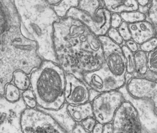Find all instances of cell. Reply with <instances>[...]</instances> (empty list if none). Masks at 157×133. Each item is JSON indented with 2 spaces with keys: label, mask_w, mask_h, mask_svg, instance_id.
Instances as JSON below:
<instances>
[{
  "label": "cell",
  "mask_w": 157,
  "mask_h": 133,
  "mask_svg": "<svg viewBox=\"0 0 157 133\" xmlns=\"http://www.w3.org/2000/svg\"><path fill=\"white\" fill-rule=\"evenodd\" d=\"M113 126L112 122H109L104 124L102 133H113Z\"/></svg>",
  "instance_id": "e575fe53"
},
{
  "label": "cell",
  "mask_w": 157,
  "mask_h": 133,
  "mask_svg": "<svg viewBox=\"0 0 157 133\" xmlns=\"http://www.w3.org/2000/svg\"><path fill=\"white\" fill-rule=\"evenodd\" d=\"M9 15L7 10L2 1H0V36L8 26Z\"/></svg>",
  "instance_id": "cb8c5ba5"
},
{
  "label": "cell",
  "mask_w": 157,
  "mask_h": 133,
  "mask_svg": "<svg viewBox=\"0 0 157 133\" xmlns=\"http://www.w3.org/2000/svg\"><path fill=\"white\" fill-rule=\"evenodd\" d=\"M135 73L139 74H144L148 70V52L139 49L134 53Z\"/></svg>",
  "instance_id": "ac0fdd59"
},
{
  "label": "cell",
  "mask_w": 157,
  "mask_h": 133,
  "mask_svg": "<svg viewBox=\"0 0 157 133\" xmlns=\"http://www.w3.org/2000/svg\"><path fill=\"white\" fill-rule=\"evenodd\" d=\"M90 87L86 84L71 73L66 74L64 98L66 103L77 105L90 101Z\"/></svg>",
  "instance_id": "4fadbf2b"
},
{
  "label": "cell",
  "mask_w": 157,
  "mask_h": 133,
  "mask_svg": "<svg viewBox=\"0 0 157 133\" xmlns=\"http://www.w3.org/2000/svg\"><path fill=\"white\" fill-rule=\"evenodd\" d=\"M146 14L147 19L152 23L157 36V0H150Z\"/></svg>",
  "instance_id": "7402d4cb"
},
{
  "label": "cell",
  "mask_w": 157,
  "mask_h": 133,
  "mask_svg": "<svg viewBox=\"0 0 157 133\" xmlns=\"http://www.w3.org/2000/svg\"><path fill=\"white\" fill-rule=\"evenodd\" d=\"M72 132L74 133H86L88 132L83 128L81 123H76L74 128H73Z\"/></svg>",
  "instance_id": "836d02e7"
},
{
  "label": "cell",
  "mask_w": 157,
  "mask_h": 133,
  "mask_svg": "<svg viewBox=\"0 0 157 133\" xmlns=\"http://www.w3.org/2000/svg\"><path fill=\"white\" fill-rule=\"evenodd\" d=\"M132 77H143L147 79L157 82V73L148 70L144 74H139L135 72L132 73Z\"/></svg>",
  "instance_id": "4dcf8cb0"
},
{
  "label": "cell",
  "mask_w": 157,
  "mask_h": 133,
  "mask_svg": "<svg viewBox=\"0 0 157 133\" xmlns=\"http://www.w3.org/2000/svg\"><path fill=\"white\" fill-rule=\"evenodd\" d=\"M106 35L112 40H113L114 42H115L116 43H117L120 45H122L124 43V41L123 39L122 38L121 36L120 35L117 28L110 27L109 28V29L108 30Z\"/></svg>",
  "instance_id": "83f0119b"
},
{
  "label": "cell",
  "mask_w": 157,
  "mask_h": 133,
  "mask_svg": "<svg viewBox=\"0 0 157 133\" xmlns=\"http://www.w3.org/2000/svg\"><path fill=\"white\" fill-rule=\"evenodd\" d=\"M139 3L140 7H144L148 5L150 0H136Z\"/></svg>",
  "instance_id": "f35d334b"
},
{
  "label": "cell",
  "mask_w": 157,
  "mask_h": 133,
  "mask_svg": "<svg viewBox=\"0 0 157 133\" xmlns=\"http://www.w3.org/2000/svg\"><path fill=\"white\" fill-rule=\"evenodd\" d=\"M13 84L21 92L29 88L31 85L30 78L28 74L22 70H16L13 75Z\"/></svg>",
  "instance_id": "d6986e66"
},
{
  "label": "cell",
  "mask_w": 157,
  "mask_h": 133,
  "mask_svg": "<svg viewBox=\"0 0 157 133\" xmlns=\"http://www.w3.org/2000/svg\"><path fill=\"white\" fill-rule=\"evenodd\" d=\"M112 123L113 133H142L138 112L128 100L124 99L117 110Z\"/></svg>",
  "instance_id": "9c48e42d"
},
{
  "label": "cell",
  "mask_w": 157,
  "mask_h": 133,
  "mask_svg": "<svg viewBox=\"0 0 157 133\" xmlns=\"http://www.w3.org/2000/svg\"><path fill=\"white\" fill-rule=\"evenodd\" d=\"M21 96L27 107L29 108H35L37 106V101L35 95L32 88H28L23 92Z\"/></svg>",
  "instance_id": "d4e9b609"
},
{
  "label": "cell",
  "mask_w": 157,
  "mask_h": 133,
  "mask_svg": "<svg viewBox=\"0 0 157 133\" xmlns=\"http://www.w3.org/2000/svg\"><path fill=\"white\" fill-rule=\"evenodd\" d=\"M67 111L76 123H81L89 117H94L92 105L90 101L77 105L67 104Z\"/></svg>",
  "instance_id": "e0dca14e"
},
{
  "label": "cell",
  "mask_w": 157,
  "mask_h": 133,
  "mask_svg": "<svg viewBox=\"0 0 157 133\" xmlns=\"http://www.w3.org/2000/svg\"><path fill=\"white\" fill-rule=\"evenodd\" d=\"M20 91V90L14 84H13L10 82L6 86L4 96L9 101L15 102L21 97Z\"/></svg>",
  "instance_id": "603a6c76"
},
{
  "label": "cell",
  "mask_w": 157,
  "mask_h": 133,
  "mask_svg": "<svg viewBox=\"0 0 157 133\" xmlns=\"http://www.w3.org/2000/svg\"><path fill=\"white\" fill-rule=\"evenodd\" d=\"M67 103L64 104L58 109H47L37 106V109L41 110L50 115L67 132H72L76 122L69 115L67 109Z\"/></svg>",
  "instance_id": "9a60e30c"
},
{
  "label": "cell",
  "mask_w": 157,
  "mask_h": 133,
  "mask_svg": "<svg viewBox=\"0 0 157 133\" xmlns=\"http://www.w3.org/2000/svg\"><path fill=\"white\" fill-rule=\"evenodd\" d=\"M30 82L40 107L58 109L64 104L66 75L58 64L44 60L31 72Z\"/></svg>",
  "instance_id": "3957f363"
},
{
  "label": "cell",
  "mask_w": 157,
  "mask_h": 133,
  "mask_svg": "<svg viewBox=\"0 0 157 133\" xmlns=\"http://www.w3.org/2000/svg\"><path fill=\"white\" fill-rule=\"evenodd\" d=\"M124 100L118 90L101 93L91 102L94 117L98 122H112L115 113Z\"/></svg>",
  "instance_id": "52a82bcc"
},
{
  "label": "cell",
  "mask_w": 157,
  "mask_h": 133,
  "mask_svg": "<svg viewBox=\"0 0 157 133\" xmlns=\"http://www.w3.org/2000/svg\"><path fill=\"white\" fill-rule=\"evenodd\" d=\"M103 128H104V124L101 123L99 122H98L94 125L92 132L93 133H102L103 132Z\"/></svg>",
  "instance_id": "d590c367"
},
{
  "label": "cell",
  "mask_w": 157,
  "mask_h": 133,
  "mask_svg": "<svg viewBox=\"0 0 157 133\" xmlns=\"http://www.w3.org/2000/svg\"><path fill=\"white\" fill-rule=\"evenodd\" d=\"M97 123L96 120L94 117H89L83 120L81 124L88 132H92L93 128Z\"/></svg>",
  "instance_id": "f546056e"
},
{
  "label": "cell",
  "mask_w": 157,
  "mask_h": 133,
  "mask_svg": "<svg viewBox=\"0 0 157 133\" xmlns=\"http://www.w3.org/2000/svg\"><path fill=\"white\" fill-rule=\"evenodd\" d=\"M131 38L139 45L147 40L156 36L152 23L147 19L144 21L128 24Z\"/></svg>",
  "instance_id": "5bb4252c"
},
{
  "label": "cell",
  "mask_w": 157,
  "mask_h": 133,
  "mask_svg": "<svg viewBox=\"0 0 157 133\" xmlns=\"http://www.w3.org/2000/svg\"><path fill=\"white\" fill-rule=\"evenodd\" d=\"M102 5L111 13L136 10L140 5L136 0H101Z\"/></svg>",
  "instance_id": "2e32d148"
},
{
  "label": "cell",
  "mask_w": 157,
  "mask_h": 133,
  "mask_svg": "<svg viewBox=\"0 0 157 133\" xmlns=\"http://www.w3.org/2000/svg\"><path fill=\"white\" fill-rule=\"evenodd\" d=\"M124 45L128 47V48L132 51L133 53L136 52L137 51L140 49L139 48V45L137 44L134 40L129 39L128 40H126L124 41Z\"/></svg>",
  "instance_id": "d6a6232c"
},
{
  "label": "cell",
  "mask_w": 157,
  "mask_h": 133,
  "mask_svg": "<svg viewBox=\"0 0 157 133\" xmlns=\"http://www.w3.org/2000/svg\"><path fill=\"white\" fill-rule=\"evenodd\" d=\"M9 15L8 26L0 36V95L13 80V73L22 70L28 75L42 62L36 41L25 37L13 0H3Z\"/></svg>",
  "instance_id": "7a4b0ae2"
},
{
  "label": "cell",
  "mask_w": 157,
  "mask_h": 133,
  "mask_svg": "<svg viewBox=\"0 0 157 133\" xmlns=\"http://www.w3.org/2000/svg\"><path fill=\"white\" fill-rule=\"evenodd\" d=\"M118 30L124 41L131 39V34L128 23L123 21L120 26L118 27Z\"/></svg>",
  "instance_id": "f1b7e54d"
},
{
  "label": "cell",
  "mask_w": 157,
  "mask_h": 133,
  "mask_svg": "<svg viewBox=\"0 0 157 133\" xmlns=\"http://www.w3.org/2000/svg\"><path fill=\"white\" fill-rule=\"evenodd\" d=\"M123 19L120 13H111L110 16V26L112 27L117 28L120 26L123 22Z\"/></svg>",
  "instance_id": "1f68e13d"
},
{
  "label": "cell",
  "mask_w": 157,
  "mask_h": 133,
  "mask_svg": "<svg viewBox=\"0 0 157 133\" xmlns=\"http://www.w3.org/2000/svg\"><path fill=\"white\" fill-rule=\"evenodd\" d=\"M25 133H66V131L48 113L34 108H26L21 118Z\"/></svg>",
  "instance_id": "5b68a950"
},
{
  "label": "cell",
  "mask_w": 157,
  "mask_h": 133,
  "mask_svg": "<svg viewBox=\"0 0 157 133\" xmlns=\"http://www.w3.org/2000/svg\"><path fill=\"white\" fill-rule=\"evenodd\" d=\"M123 20L128 24L147 20V14L140 10L123 12L120 13Z\"/></svg>",
  "instance_id": "ffe728a7"
},
{
  "label": "cell",
  "mask_w": 157,
  "mask_h": 133,
  "mask_svg": "<svg viewBox=\"0 0 157 133\" xmlns=\"http://www.w3.org/2000/svg\"><path fill=\"white\" fill-rule=\"evenodd\" d=\"M128 93L136 98L148 100L157 115V82L132 77L125 83Z\"/></svg>",
  "instance_id": "7c38bea8"
},
{
  "label": "cell",
  "mask_w": 157,
  "mask_h": 133,
  "mask_svg": "<svg viewBox=\"0 0 157 133\" xmlns=\"http://www.w3.org/2000/svg\"><path fill=\"white\" fill-rule=\"evenodd\" d=\"M148 70L157 73V48L148 52Z\"/></svg>",
  "instance_id": "4316f807"
},
{
  "label": "cell",
  "mask_w": 157,
  "mask_h": 133,
  "mask_svg": "<svg viewBox=\"0 0 157 133\" xmlns=\"http://www.w3.org/2000/svg\"><path fill=\"white\" fill-rule=\"evenodd\" d=\"M126 62V73L132 74L135 71V59L134 53L131 51L124 44L121 45Z\"/></svg>",
  "instance_id": "44dd1931"
},
{
  "label": "cell",
  "mask_w": 157,
  "mask_h": 133,
  "mask_svg": "<svg viewBox=\"0 0 157 133\" xmlns=\"http://www.w3.org/2000/svg\"><path fill=\"white\" fill-rule=\"evenodd\" d=\"M83 81L90 88L100 93L118 90L126 83V81L113 76L104 62L100 68L84 73Z\"/></svg>",
  "instance_id": "30bf717a"
},
{
  "label": "cell",
  "mask_w": 157,
  "mask_h": 133,
  "mask_svg": "<svg viewBox=\"0 0 157 133\" xmlns=\"http://www.w3.org/2000/svg\"><path fill=\"white\" fill-rule=\"evenodd\" d=\"M100 93H101L100 92H99L91 88H90V89H89V94H90L89 100H90V101L91 102Z\"/></svg>",
  "instance_id": "8d00e7d4"
},
{
  "label": "cell",
  "mask_w": 157,
  "mask_h": 133,
  "mask_svg": "<svg viewBox=\"0 0 157 133\" xmlns=\"http://www.w3.org/2000/svg\"><path fill=\"white\" fill-rule=\"evenodd\" d=\"M65 16L80 20L97 36L106 35L111 27V12L101 0H78L77 6L70 7Z\"/></svg>",
  "instance_id": "277c9868"
},
{
  "label": "cell",
  "mask_w": 157,
  "mask_h": 133,
  "mask_svg": "<svg viewBox=\"0 0 157 133\" xmlns=\"http://www.w3.org/2000/svg\"><path fill=\"white\" fill-rule=\"evenodd\" d=\"M157 48V36H155L139 45L140 49L149 52Z\"/></svg>",
  "instance_id": "484cf974"
},
{
  "label": "cell",
  "mask_w": 157,
  "mask_h": 133,
  "mask_svg": "<svg viewBox=\"0 0 157 133\" xmlns=\"http://www.w3.org/2000/svg\"><path fill=\"white\" fill-rule=\"evenodd\" d=\"M52 39L58 65L82 81L84 73L100 68L104 62L98 36L77 19L64 16L55 21Z\"/></svg>",
  "instance_id": "6da1fadb"
},
{
  "label": "cell",
  "mask_w": 157,
  "mask_h": 133,
  "mask_svg": "<svg viewBox=\"0 0 157 133\" xmlns=\"http://www.w3.org/2000/svg\"><path fill=\"white\" fill-rule=\"evenodd\" d=\"M47 3L50 5V6H53V7H56L59 5L63 0H45Z\"/></svg>",
  "instance_id": "74e56055"
},
{
  "label": "cell",
  "mask_w": 157,
  "mask_h": 133,
  "mask_svg": "<svg viewBox=\"0 0 157 133\" xmlns=\"http://www.w3.org/2000/svg\"><path fill=\"white\" fill-rule=\"evenodd\" d=\"M26 105L22 98L15 101H8L0 95V133H21V118Z\"/></svg>",
  "instance_id": "8992f818"
},
{
  "label": "cell",
  "mask_w": 157,
  "mask_h": 133,
  "mask_svg": "<svg viewBox=\"0 0 157 133\" xmlns=\"http://www.w3.org/2000/svg\"><path fill=\"white\" fill-rule=\"evenodd\" d=\"M118 90L121 92L124 99L130 101L136 108L142 126V133H157V115L151 102L147 99L131 96L125 84Z\"/></svg>",
  "instance_id": "8fae6325"
},
{
  "label": "cell",
  "mask_w": 157,
  "mask_h": 133,
  "mask_svg": "<svg viewBox=\"0 0 157 133\" xmlns=\"http://www.w3.org/2000/svg\"><path fill=\"white\" fill-rule=\"evenodd\" d=\"M102 46L104 64L115 77L125 80L126 66L121 45L112 40L107 35L98 36Z\"/></svg>",
  "instance_id": "ba28073f"
}]
</instances>
